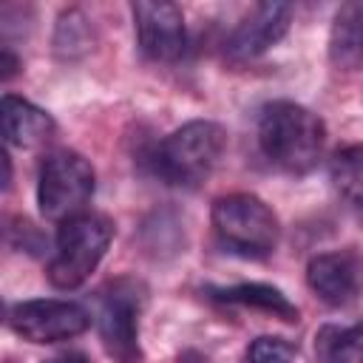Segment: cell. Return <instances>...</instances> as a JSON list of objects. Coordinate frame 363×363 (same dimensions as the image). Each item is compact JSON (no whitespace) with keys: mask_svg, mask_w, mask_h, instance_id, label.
<instances>
[{"mask_svg":"<svg viewBox=\"0 0 363 363\" xmlns=\"http://www.w3.org/2000/svg\"><path fill=\"white\" fill-rule=\"evenodd\" d=\"M292 357H295V346L286 337H275V335H261L247 349V363H292Z\"/></svg>","mask_w":363,"mask_h":363,"instance_id":"cell-17","label":"cell"},{"mask_svg":"<svg viewBox=\"0 0 363 363\" xmlns=\"http://www.w3.org/2000/svg\"><path fill=\"white\" fill-rule=\"evenodd\" d=\"M3 167H6V176H3V187L11 184V156L3 150Z\"/></svg>","mask_w":363,"mask_h":363,"instance_id":"cell-21","label":"cell"},{"mask_svg":"<svg viewBox=\"0 0 363 363\" xmlns=\"http://www.w3.org/2000/svg\"><path fill=\"white\" fill-rule=\"evenodd\" d=\"M94 48V26L79 9L60 14L54 28V54L60 60H79Z\"/></svg>","mask_w":363,"mask_h":363,"instance_id":"cell-14","label":"cell"},{"mask_svg":"<svg viewBox=\"0 0 363 363\" xmlns=\"http://www.w3.org/2000/svg\"><path fill=\"white\" fill-rule=\"evenodd\" d=\"M0 68H3V79H11V77L17 74V68H20V60L14 57L11 45H3V62H0Z\"/></svg>","mask_w":363,"mask_h":363,"instance_id":"cell-18","label":"cell"},{"mask_svg":"<svg viewBox=\"0 0 363 363\" xmlns=\"http://www.w3.org/2000/svg\"><path fill=\"white\" fill-rule=\"evenodd\" d=\"M326 145L323 119L289 99L267 102L258 113V147L264 159L289 176H306L315 170Z\"/></svg>","mask_w":363,"mask_h":363,"instance_id":"cell-1","label":"cell"},{"mask_svg":"<svg viewBox=\"0 0 363 363\" xmlns=\"http://www.w3.org/2000/svg\"><path fill=\"white\" fill-rule=\"evenodd\" d=\"M306 284L323 303L343 306L357 295L363 284V261L352 250L318 252L306 264Z\"/></svg>","mask_w":363,"mask_h":363,"instance_id":"cell-10","label":"cell"},{"mask_svg":"<svg viewBox=\"0 0 363 363\" xmlns=\"http://www.w3.org/2000/svg\"><path fill=\"white\" fill-rule=\"evenodd\" d=\"M326 363H363V323L332 332V340L323 346Z\"/></svg>","mask_w":363,"mask_h":363,"instance_id":"cell-16","label":"cell"},{"mask_svg":"<svg viewBox=\"0 0 363 363\" xmlns=\"http://www.w3.org/2000/svg\"><path fill=\"white\" fill-rule=\"evenodd\" d=\"M179 363H210L204 354H199V352H184L182 357H179Z\"/></svg>","mask_w":363,"mask_h":363,"instance_id":"cell-20","label":"cell"},{"mask_svg":"<svg viewBox=\"0 0 363 363\" xmlns=\"http://www.w3.org/2000/svg\"><path fill=\"white\" fill-rule=\"evenodd\" d=\"M43 363H88V357L82 352H65V354H57V357H48Z\"/></svg>","mask_w":363,"mask_h":363,"instance_id":"cell-19","label":"cell"},{"mask_svg":"<svg viewBox=\"0 0 363 363\" xmlns=\"http://www.w3.org/2000/svg\"><path fill=\"white\" fill-rule=\"evenodd\" d=\"M292 6L289 3H258L252 6L233 34L224 43V54L230 62H250L269 51L289 31Z\"/></svg>","mask_w":363,"mask_h":363,"instance_id":"cell-9","label":"cell"},{"mask_svg":"<svg viewBox=\"0 0 363 363\" xmlns=\"http://www.w3.org/2000/svg\"><path fill=\"white\" fill-rule=\"evenodd\" d=\"M0 119H3L6 145L23 147V150L40 147V145L51 142L54 133H57V122L51 119V113H45L34 102H28L23 96H14V94H3Z\"/></svg>","mask_w":363,"mask_h":363,"instance_id":"cell-11","label":"cell"},{"mask_svg":"<svg viewBox=\"0 0 363 363\" xmlns=\"http://www.w3.org/2000/svg\"><path fill=\"white\" fill-rule=\"evenodd\" d=\"M329 60L340 71L363 68V0L337 9L329 31Z\"/></svg>","mask_w":363,"mask_h":363,"instance_id":"cell-12","label":"cell"},{"mask_svg":"<svg viewBox=\"0 0 363 363\" xmlns=\"http://www.w3.org/2000/svg\"><path fill=\"white\" fill-rule=\"evenodd\" d=\"M142 284L119 278L99 292V340L113 363H142L139 346V312H142Z\"/></svg>","mask_w":363,"mask_h":363,"instance_id":"cell-6","label":"cell"},{"mask_svg":"<svg viewBox=\"0 0 363 363\" xmlns=\"http://www.w3.org/2000/svg\"><path fill=\"white\" fill-rule=\"evenodd\" d=\"M96 187V173L91 162L77 150H51L37 176V204L43 218L48 221H68L82 213V207L91 201Z\"/></svg>","mask_w":363,"mask_h":363,"instance_id":"cell-5","label":"cell"},{"mask_svg":"<svg viewBox=\"0 0 363 363\" xmlns=\"http://www.w3.org/2000/svg\"><path fill=\"white\" fill-rule=\"evenodd\" d=\"M113 241V221L102 213H79L60 224L54 255L48 261V281L57 289L82 286L105 258Z\"/></svg>","mask_w":363,"mask_h":363,"instance_id":"cell-3","label":"cell"},{"mask_svg":"<svg viewBox=\"0 0 363 363\" xmlns=\"http://www.w3.org/2000/svg\"><path fill=\"white\" fill-rule=\"evenodd\" d=\"M227 147V130L210 119H193L167 133L150 162L156 176L176 187H199L213 176Z\"/></svg>","mask_w":363,"mask_h":363,"instance_id":"cell-2","label":"cell"},{"mask_svg":"<svg viewBox=\"0 0 363 363\" xmlns=\"http://www.w3.org/2000/svg\"><path fill=\"white\" fill-rule=\"evenodd\" d=\"M210 218L221 247L241 258H267L278 247V216L252 193H230L216 199Z\"/></svg>","mask_w":363,"mask_h":363,"instance_id":"cell-4","label":"cell"},{"mask_svg":"<svg viewBox=\"0 0 363 363\" xmlns=\"http://www.w3.org/2000/svg\"><path fill=\"white\" fill-rule=\"evenodd\" d=\"M9 326L28 343H60L79 337L91 326V315L74 301L34 298L9 309Z\"/></svg>","mask_w":363,"mask_h":363,"instance_id":"cell-7","label":"cell"},{"mask_svg":"<svg viewBox=\"0 0 363 363\" xmlns=\"http://www.w3.org/2000/svg\"><path fill=\"white\" fill-rule=\"evenodd\" d=\"M136 40L147 60L153 62H173L184 54L187 31H184V14L176 3H150L139 0L130 6Z\"/></svg>","mask_w":363,"mask_h":363,"instance_id":"cell-8","label":"cell"},{"mask_svg":"<svg viewBox=\"0 0 363 363\" xmlns=\"http://www.w3.org/2000/svg\"><path fill=\"white\" fill-rule=\"evenodd\" d=\"M329 179L349 204L363 207V145L340 147L329 162Z\"/></svg>","mask_w":363,"mask_h":363,"instance_id":"cell-15","label":"cell"},{"mask_svg":"<svg viewBox=\"0 0 363 363\" xmlns=\"http://www.w3.org/2000/svg\"><path fill=\"white\" fill-rule=\"evenodd\" d=\"M210 295L216 301H224V303L261 309V312H267V315H272L284 323H298V306L278 286H269V284L250 281V284H235V286H221V289L213 286Z\"/></svg>","mask_w":363,"mask_h":363,"instance_id":"cell-13","label":"cell"}]
</instances>
